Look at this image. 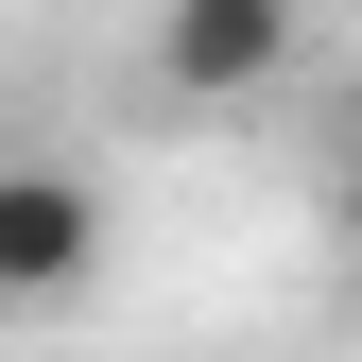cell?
<instances>
[{
    "label": "cell",
    "instance_id": "1",
    "mask_svg": "<svg viewBox=\"0 0 362 362\" xmlns=\"http://www.w3.org/2000/svg\"><path fill=\"white\" fill-rule=\"evenodd\" d=\"M293 69V0H173L156 18V86L173 104H259Z\"/></svg>",
    "mask_w": 362,
    "mask_h": 362
},
{
    "label": "cell",
    "instance_id": "2",
    "mask_svg": "<svg viewBox=\"0 0 362 362\" xmlns=\"http://www.w3.org/2000/svg\"><path fill=\"white\" fill-rule=\"evenodd\" d=\"M86 259H104V190H86L69 156L0 173V293H18V310H52V293H86Z\"/></svg>",
    "mask_w": 362,
    "mask_h": 362
},
{
    "label": "cell",
    "instance_id": "3",
    "mask_svg": "<svg viewBox=\"0 0 362 362\" xmlns=\"http://www.w3.org/2000/svg\"><path fill=\"white\" fill-rule=\"evenodd\" d=\"M328 224L362 242V121H345V173H328Z\"/></svg>",
    "mask_w": 362,
    "mask_h": 362
}]
</instances>
